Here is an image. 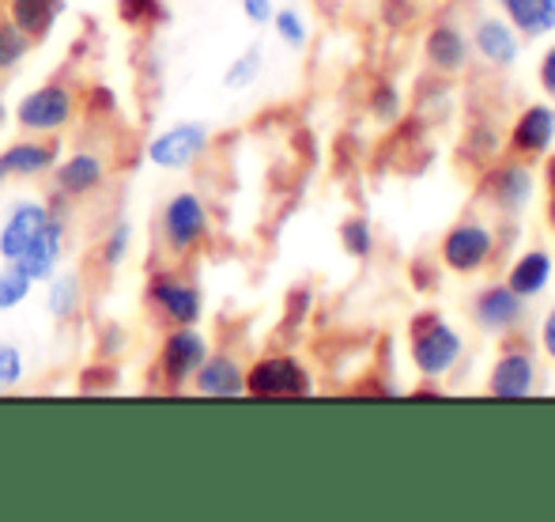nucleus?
Returning a JSON list of instances; mask_svg holds the SVG:
<instances>
[{
    "label": "nucleus",
    "instance_id": "1",
    "mask_svg": "<svg viewBox=\"0 0 555 522\" xmlns=\"http://www.w3.org/2000/svg\"><path fill=\"white\" fill-rule=\"evenodd\" d=\"M159 231H163V243L175 258H185L193 254L208 235V208L205 201L197 198L193 190H182L163 205L159 213Z\"/></svg>",
    "mask_w": 555,
    "mask_h": 522
},
{
    "label": "nucleus",
    "instance_id": "2",
    "mask_svg": "<svg viewBox=\"0 0 555 522\" xmlns=\"http://www.w3.org/2000/svg\"><path fill=\"white\" fill-rule=\"evenodd\" d=\"M73 114H76V96L65 84H42L30 96H23L20 106H15V122L30 137H46V132L65 129L73 122Z\"/></svg>",
    "mask_w": 555,
    "mask_h": 522
},
{
    "label": "nucleus",
    "instance_id": "3",
    "mask_svg": "<svg viewBox=\"0 0 555 522\" xmlns=\"http://www.w3.org/2000/svg\"><path fill=\"white\" fill-rule=\"evenodd\" d=\"M208 144H212V132L205 122H178V126L163 129L159 137H152L147 160L163 170H185L208 152Z\"/></svg>",
    "mask_w": 555,
    "mask_h": 522
},
{
    "label": "nucleus",
    "instance_id": "4",
    "mask_svg": "<svg viewBox=\"0 0 555 522\" xmlns=\"http://www.w3.org/2000/svg\"><path fill=\"white\" fill-rule=\"evenodd\" d=\"M208 360V338L197 326H175V330L163 338L159 348V375L167 379V386H185L197 368Z\"/></svg>",
    "mask_w": 555,
    "mask_h": 522
},
{
    "label": "nucleus",
    "instance_id": "5",
    "mask_svg": "<svg viewBox=\"0 0 555 522\" xmlns=\"http://www.w3.org/2000/svg\"><path fill=\"white\" fill-rule=\"evenodd\" d=\"M461 356V338L439 318H420L412 326V360L424 375H442L457 364Z\"/></svg>",
    "mask_w": 555,
    "mask_h": 522
},
{
    "label": "nucleus",
    "instance_id": "6",
    "mask_svg": "<svg viewBox=\"0 0 555 522\" xmlns=\"http://www.w3.org/2000/svg\"><path fill=\"white\" fill-rule=\"evenodd\" d=\"M147 303L159 307L175 326H197L201 315H205L201 288L175 277V272H152V280H147Z\"/></svg>",
    "mask_w": 555,
    "mask_h": 522
},
{
    "label": "nucleus",
    "instance_id": "7",
    "mask_svg": "<svg viewBox=\"0 0 555 522\" xmlns=\"http://www.w3.org/2000/svg\"><path fill=\"white\" fill-rule=\"evenodd\" d=\"M246 394L254 397H302L310 394V375L292 356H264L246 371Z\"/></svg>",
    "mask_w": 555,
    "mask_h": 522
},
{
    "label": "nucleus",
    "instance_id": "8",
    "mask_svg": "<svg viewBox=\"0 0 555 522\" xmlns=\"http://www.w3.org/2000/svg\"><path fill=\"white\" fill-rule=\"evenodd\" d=\"M61 258H65V220L53 213L50 220H46V228L38 231L27 246H23L20 258H15L12 265L27 280H50L53 272H57Z\"/></svg>",
    "mask_w": 555,
    "mask_h": 522
},
{
    "label": "nucleus",
    "instance_id": "9",
    "mask_svg": "<svg viewBox=\"0 0 555 522\" xmlns=\"http://www.w3.org/2000/svg\"><path fill=\"white\" fill-rule=\"evenodd\" d=\"M53 216V205L46 201H35V198H23L8 208L4 224H0V258L12 265L20 258V251L46 228V220Z\"/></svg>",
    "mask_w": 555,
    "mask_h": 522
},
{
    "label": "nucleus",
    "instance_id": "10",
    "mask_svg": "<svg viewBox=\"0 0 555 522\" xmlns=\"http://www.w3.org/2000/svg\"><path fill=\"white\" fill-rule=\"evenodd\" d=\"M53 182L61 198H88L106 186V160L99 152H73L68 160L53 163Z\"/></svg>",
    "mask_w": 555,
    "mask_h": 522
},
{
    "label": "nucleus",
    "instance_id": "11",
    "mask_svg": "<svg viewBox=\"0 0 555 522\" xmlns=\"http://www.w3.org/2000/svg\"><path fill=\"white\" fill-rule=\"evenodd\" d=\"M53 163H57V144L53 140H15V144H8L0 152V182H8V178H38L46 170H53Z\"/></svg>",
    "mask_w": 555,
    "mask_h": 522
},
{
    "label": "nucleus",
    "instance_id": "12",
    "mask_svg": "<svg viewBox=\"0 0 555 522\" xmlns=\"http://www.w3.org/2000/svg\"><path fill=\"white\" fill-rule=\"evenodd\" d=\"M488 254H491V231L480 228V224H461V228H453L442 243L446 265L457 272L480 269V265L488 262Z\"/></svg>",
    "mask_w": 555,
    "mask_h": 522
},
{
    "label": "nucleus",
    "instance_id": "13",
    "mask_svg": "<svg viewBox=\"0 0 555 522\" xmlns=\"http://www.w3.org/2000/svg\"><path fill=\"white\" fill-rule=\"evenodd\" d=\"M193 391L205 397H238V394H246V371L227 353L208 356L197 368V375H193Z\"/></svg>",
    "mask_w": 555,
    "mask_h": 522
},
{
    "label": "nucleus",
    "instance_id": "14",
    "mask_svg": "<svg viewBox=\"0 0 555 522\" xmlns=\"http://www.w3.org/2000/svg\"><path fill=\"white\" fill-rule=\"evenodd\" d=\"M521 318V295L514 292L511 284H499V288H488V292H480V300H476V322L483 326V330H511L514 322Z\"/></svg>",
    "mask_w": 555,
    "mask_h": 522
},
{
    "label": "nucleus",
    "instance_id": "15",
    "mask_svg": "<svg viewBox=\"0 0 555 522\" xmlns=\"http://www.w3.org/2000/svg\"><path fill=\"white\" fill-rule=\"evenodd\" d=\"M65 12V0H12L8 4V20L23 30L27 38H46L53 30V23Z\"/></svg>",
    "mask_w": 555,
    "mask_h": 522
},
{
    "label": "nucleus",
    "instance_id": "16",
    "mask_svg": "<svg viewBox=\"0 0 555 522\" xmlns=\"http://www.w3.org/2000/svg\"><path fill=\"white\" fill-rule=\"evenodd\" d=\"M483 190H488V198L499 208H511L514 213V208H526L529 198H533V175L521 167H503L483 182Z\"/></svg>",
    "mask_w": 555,
    "mask_h": 522
},
{
    "label": "nucleus",
    "instance_id": "17",
    "mask_svg": "<svg viewBox=\"0 0 555 522\" xmlns=\"http://www.w3.org/2000/svg\"><path fill=\"white\" fill-rule=\"evenodd\" d=\"M552 137H555V114L548 106H529L518 118V126H514V148L529 155L544 152L552 144Z\"/></svg>",
    "mask_w": 555,
    "mask_h": 522
},
{
    "label": "nucleus",
    "instance_id": "18",
    "mask_svg": "<svg viewBox=\"0 0 555 522\" xmlns=\"http://www.w3.org/2000/svg\"><path fill=\"white\" fill-rule=\"evenodd\" d=\"M476 50H480L491 65L506 68L518 61V38H514V30L506 27L503 20H483L480 27H476Z\"/></svg>",
    "mask_w": 555,
    "mask_h": 522
},
{
    "label": "nucleus",
    "instance_id": "19",
    "mask_svg": "<svg viewBox=\"0 0 555 522\" xmlns=\"http://www.w3.org/2000/svg\"><path fill=\"white\" fill-rule=\"evenodd\" d=\"M533 391V360L521 353H511L495 364L491 375V394L495 397H526Z\"/></svg>",
    "mask_w": 555,
    "mask_h": 522
},
{
    "label": "nucleus",
    "instance_id": "20",
    "mask_svg": "<svg viewBox=\"0 0 555 522\" xmlns=\"http://www.w3.org/2000/svg\"><path fill=\"white\" fill-rule=\"evenodd\" d=\"M503 8L521 35H548L555 27V0H503Z\"/></svg>",
    "mask_w": 555,
    "mask_h": 522
},
{
    "label": "nucleus",
    "instance_id": "21",
    "mask_svg": "<svg viewBox=\"0 0 555 522\" xmlns=\"http://www.w3.org/2000/svg\"><path fill=\"white\" fill-rule=\"evenodd\" d=\"M83 307V280L76 272H53L50 277V292H46V310L53 318H73Z\"/></svg>",
    "mask_w": 555,
    "mask_h": 522
},
{
    "label": "nucleus",
    "instance_id": "22",
    "mask_svg": "<svg viewBox=\"0 0 555 522\" xmlns=\"http://www.w3.org/2000/svg\"><path fill=\"white\" fill-rule=\"evenodd\" d=\"M427 58H431V65L442 68V73H457V68H465L468 46L453 27H435L431 38H427Z\"/></svg>",
    "mask_w": 555,
    "mask_h": 522
},
{
    "label": "nucleus",
    "instance_id": "23",
    "mask_svg": "<svg viewBox=\"0 0 555 522\" xmlns=\"http://www.w3.org/2000/svg\"><path fill=\"white\" fill-rule=\"evenodd\" d=\"M548 277H552V258L544 251H533L511 269V288L526 300V295L544 292V288H548Z\"/></svg>",
    "mask_w": 555,
    "mask_h": 522
},
{
    "label": "nucleus",
    "instance_id": "24",
    "mask_svg": "<svg viewBox=\"0 0 555 522\" xmlns=\"http://www.w3.org/2000/svg\"><path fill=\"white\" fill-rule=\"evenodd\" d=\"M30 46H35V38L23 35L12 20L0 23V73H8V68L20 65V61L30 53Z\"/></svg>",
    "mask_w": 555,
    "mask_h": 522
},
{
    "label": "nucleus",
    "instance_id": "25",
    "mask_svg": "<svg viewBox=\"0 0 555 522\" xmlns=\"http://www.w3.org/2000/svg\"><path fill=\"white\" fill-rule=\"evenodd\" d=\"M129 246H132V224L129 220H117L111 231H106L103 246H99V262L106 269H121L125 258H129Z\"/></svg>",
    "mask_w": 555,
    "mask_h": 522
},
{
    "label": "nucleus",
    "instance_id": "26",
    "mask_svg": "<svg viewBox=\"0 0 555 522\" xmlns=\"http://www.w3.org/2000/svg\"><path fill=\"white\" fill-rule=\"evenodd\" d=\"M257 76H261V50H257V46H249V50L242 53V58L231 61V68L223 73V84L231 91H242V88H249V84H254Z\"/></svg>",
    "mask_w": 555,
    "mask_h": 522
},
{
    "label": "nucleus",
    "instance_id": "27",
    "mask_svg": "<svg viewBox=\"0 0 555 522\" xmlns=\"http://www.w3.org/2000/svg\"><path fill=\"white\" fill-rule=\"evenodd\" d=\"M30 284H35V280L23 277V272L15 269V265L0 269V315H4V310H15V307H20V303L30 295Z\"/></svg>",
    "mask_w": 555,
    "mask_h": 522
},
{
    "label": "nucleus",
    "instance_id": "28",
    "mask_svg": "<svg viewBox=\"0 0 555 522\" xmlns=\"http://www.w3.org/2000/svg\"><path fill=\"white\" fill-rule=\"evenodd\" d=\"M272 27H276V35L284 38L292 50H302L307 46V23H302V15L295 12V8H280V12H272Z\"/></svg>",
    "mask_w": 555,
    "mask_h": 522
},
{
    "label": "nucleus",
    "instance_id": "29",
    "mask_svg": "<svg viewBox=\"0 0 555 522\" xmlns=\"http://www.w3.org/2000/svg\"><path fill=\"white\" fill-rule=\"evenodd\" d=\"M340 239H344V251L356 254V258H366V254L374 251V239H371V224L363 220V216H356V220H348L340 228Z\"/></svg>",
    "mask_w": 555,
    "mask_h": 522
},
{
    "label": "nucleus",
    "instance_id": "30",
    "mask_svg": "<svg viewBox=\"0 0 555 522\" xmlns=\"http://www.w3.org/2000/svg\"><path fill=\"white\" fill-rule=\"evenodd\" d=\"M117 15L129 27H144V23L159 20V0H117Z\"/></svg>",
    "mask_w": 555,
    "mask_h": 522
},
{
    "label": "nucleus",
    "instance_id": "31",
    "mask_svg": "<svg viewBox=\"0 0 555 522\" xmlns=\"http://www.w3.org/2000/svg\"><path fill=\"white\" fill-rule=\"evenodd\" d=\"M23 353L15 345H0V391H12L23 383Z\"/></svg>",
    "mask_w": 555,
    "mask_h": 522
},
{
    "label": "nucleus",
    "instance_id": "32",
    "mask_svg": "<svg viewBox=\"0 0 555 522\" xmlns=\"http://www.w3.org/2000/svg\"><path fill=\"white\" fill-rule=\"evenodd\" d=\"M374 114H378V118H386V122L397 118V96L389 88L374 91Z\"/></svg>",
    "mask_w": 555,
    "mask_h": 522
},
{
    "label": "nucleus",
    "instance_id": "33",
    "mask_svg": "<svg viewBox=\"0 0 555 522\" xmlns=\"http://www.w3.org/2000/svg\"><path fill=\"white\" fill-rule=\"evenodd\" d=\"M103 356H117V353H125V345H129V338H125V330L121 326H106L103 330Z\"/></svg>",
    "mask_w": 555,
    "mask_h": 522
},
{
    "label": "nucleus",
    "instance_id": "34",
    "mask_svg": "<svg viewBox=\"0 0 555 522\" xmlns=\"http://www.w3.org/2000/svg\"><path fill=\"white\" fill-rule=\"evenodd\" d=\"M242 12H246V20L254 23H269L272 20V0H238Z\"/></svg>",
    "mask_w": 555,
    "mask_h": 522
},
{
    "label": "nucleus",
    "instance_id": "35",
    "mask_svg": "<svg viewBox=\"0 0 555 522\" xmlns=\"http://www.w3.org/2000/svg\"><path fill=\"white\" fill-rule=\"evenodd\" d=\"M541 84H544L548 96H555V46L548 50V58H544V65H541Z\"/></svg>",
    "mask_w": 555,
    "mask_h": 522
},
{
    "label": "nucleus",
    "instance_id": "36",
    "mask_svg": "<svg viewBox=\"0 0 555 522\" xmlns=\"http://www.w3.org/2000/svg\"><path fill=\"white\" fill-rule=\"evenodd\" d=\"M91 111H95V106H99V111H117V103H114V91H106V88H91Z\"/></svg>",
    "mask_w": 555,
    "mask_h": 522
},
{
    "label": "nucleus",
    "instance_id": "37",
    "mask_svg": "<svg viewBox=\"0 0 555 522\" xmlns=\"http://www.w3.org/2000/svg\"><path fill=\"white\" fill-rule=\"evenodd\" d=\"M544 348H548V353H552V360H555V307H552L548 322H544Z\"/></svg>",
    "mask_w": 555,
    "mask_h": 522
},
{
    "label": "nucleus",
    "instance_id": "38",
    "mask_svg": "<svg viewBox=\"0 0 555 522\" xmlns=\"http://www.w3.org/2000/svg\"><path fill=\"white\" fill-rule=\"evenodd\" d=\"M8 118H12V114H8V106H4V103H0V129H4V126H8Z\"/></svg>",
    "mask_w": 555,
    "mask_h": 522
},
{
    "label": "nucleus",
    "instance_id": "39",
    "mask_svg": "<svg viewBox=\"0 0 555 522\" xmlns=\"http://www.w3.org/2000/svg\"><path fill=\"white\" fill-rule=\"evenodd\" d=\"M548 182H552V190H555V160H552V167H548Z\"/></svg>",
    "mask_w": 555,
    "mask_h": 522
}]
</instances>
